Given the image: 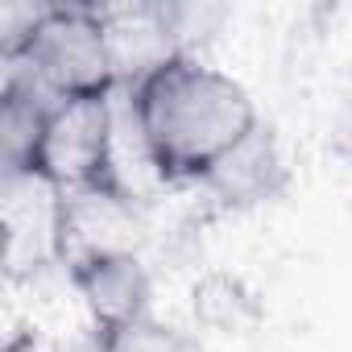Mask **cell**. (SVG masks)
Returning <instances> with one entry per match:
<instances>
[{"instance_id": "1", "label": "cell", "mask_w": 352, "mask_h": 352, "mask_svg": "<svg viewBox=\"0 0 352 352\" xmlns=\"http://www.w3.org/2000/svg\"><path fill=\"white\" fill-rule=\"evenodd\" d=\"M124 91L162 183H204L261 124L253 96L195 54L170 58Z\"/></svg>"}, {"instance_id": "2", "label": "cell", "mask_w": 352, "mask_h": 352, "mask_svg": "<svg viewBox=\"0 0 352 352\" xmlns=\"http://www.w3.org/2000/svg\"><path fill=\"white\" fill-rule=\"evenodd\" d=\"M5 63L13 75L38 83L54 100L104 96L120 87L104 13L96 5H42L38 21L30 25L21 46L5 54Z\"/></svg>"}, {"instance_id": "3", "label": "cell", "mask_w": 352, "mask_h": 352, "mask_svg": "<svg viewBox=\"0 0 352 352\" xmlns=\"http://www.w3.org/2000/svg\"><path fill=\"white\" fill-rule=\"evenodd\" d=\"M34 174L54 191L116 187V91L54 100Z\"/></svg>"}, {"instance_id": "4", "label": "cell", "mask_w": 352, "mask_h": 352, "mask_svg": "<svg viewBox=\"0 0 352 352\" xmlns=\"http://www.w3.org/2000/svg\"><path fill=\"white\" fill-rule=\"evenodd\" d=\"M141 204L116 187L63 191L58 199V265L75 274L87 261L137 253Z\"/></svg>"}, {"instance_id": "5", "label": "cell", "mask_w": 352, "mask_h": 352, "mask_svg": "<svg viewBox=\"0 0 352 352\" xmlns=\"http://www.w3.org/2000/svg\"><path fill=\"white\" fill-rule=\"evenodd\" d=\"M58 199L63 191L38 174L5 179V257L13 274L58 265Z\"/></svg>"}, {"instance_id": "6", "label": "cell", "mask_w": 352, "mask_h": 352, "mask_svg": "<svg viewBox=\"0 0 352 352\" xmlns=\"http://www.w3.org/2000/svg\"><path fill=\"white\" fill-rule=\"evenodd\" d=\"M108 46H112V67L120 87H137L149 79L157 67L179 58V42H174L166 25V5H120V9H100Z\"/></svg>"}, {"instance_id": "7", "label": "cell", "mask_w": 352, "mask_h": 352, "mask_svg": "<svg viewBox=\"0 0 352 352\" xmlns=\"http://www.w3.org/2000/svg\"><path fill=\"white\" fill-rule=\"evenodd\" d=\"M71 282L83 294L87 311L96 319V331H112V327H124V323L149 315V274L137 253L87 261L71 274Z\"/></svg>"}, {"instance_id": "8", "label": "cell", "mask_w": 352, "mask_h": 352, "mask_svg": "<svg viewBox=\"0 0 352 352\" xmlns=\"http://www.w3.org/2000/svg\"><path fill=\"white\" fill-rule=\"evenodd\" d=\"M204 187L224 199L228 208H249V204H265L286 187V166L278 153V141L265 124H257L224 162H216V170L204 179Z\"/></svg>"}, {"instance_id": "9", "label": "cell", "mask_w": 352, "mask_h": 352, "mask_svg": "<svg viewBox=\"0 0 352 352\" xmlns=\"http://www.w3.org/2000/svg\"><path fill=\"white\" fill-rule=\"evenodd\" d=\"M54 96L42 91L38 83L21 75H5V91H0V153H5V179L13 174H34L42 133L50 120Z\"/></svg>"}, {"instance_id": "10", "label": "cell", "mask_w": 352, "mask_h": 352, "mask_svg": "<svg viewBox=\"0 0 352 352\" xmlns=\"http://www.w3.org/2000/svg\"><path fill=\"white\" fill-rule=\"evenodd\" d=\"M96 352H204V348L183 327L162 323L153 315H141L124 327L96 331Z\"/></svg>"}, {"instance_id": "11", "label": "cell", "mask_w": 352, "mask_h": 352, "mask_svg": "<svg viewBox=\"0 0 352 352\" xmlns=\"http://www.w3.org/2000/svg\"><path fill=\"white\" fill-rule=\"evenodd\" d=\"M344 145L352 153V91H348V104H344Z\"/></svg>"}, {"instance_id": "12", "label": "cell", "mask_w": 352, "mask_h": 352, "mask_svg": "<svg viewBox=\"0 0 352 352\" xmlns=\"http://www.w3.org/2000/svg\"><path fill=\"white\" fill-rule=\"evenodd\" d=\"M9 352H21V348H9Z\"/></svg>"}]
</instances>
